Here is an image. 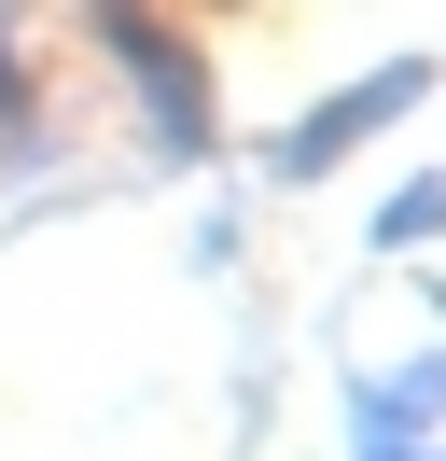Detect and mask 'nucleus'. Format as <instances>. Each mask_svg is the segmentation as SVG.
Wrapping results in <instances>:
<instances>
[{
    "mask_svg": "<svg viewBox=\"0 0 446 461\" xmlns=\"http://www.w3.org/2000/svg\"><path fill=\"white\" fill-rule=\"evenodd\" d=\"M98 42L126 70L139 126H154V168H210V70H195V42L167 14H139V0H98Z\"/></svg>",
    "mask_w": 446,
    "mask_h": 461,
    "instance_id": "1",
    "label": "nucleus"
},
{
    "mask_svg": "<svg viewBox=\"0 0 446 461\" xmlns=\"http://www.w3.org/2000/svg\"><path fill=\"white\" fill-rule=\"evenodd\" d=\"M418 98H433V57H390V70H362V85H334L321 113H293L265 168H279V182H334V168H349L362 140H377V126H405Z\"/></svg>",
    "mask_w": 446,
    "mask_h": 461,
    "instance_id": "2",
    "label": "nucleus"
},
{
    "mask_svg": "<svg viewBox=\"0 0 446 461\" xmlns=\"http://www.w3.org/2000/svg\"><path fill=\"white\" fill-rule=\"evenodd\" d=\"M433 420H446V349H418V364H390V377L349 392V461H418Z\"/></svg>",
    "mask_w": 446,
    "mask_h": 461,
    "instance_id": "3",
    "label": "nucleus"
},
{
    "mask_svg": "<svg viewBox=\"0 0 446 461\" xmlns=\"http://www.w3.org/2000/svg\"><path fill=\"white\" fill-rule=\"evenodd\" d=\"M433 238H446V182H405L377 210V252H433Z\"/></svg>",
    "mask_w": 446,
    "mask_h": 461,
    "instance_id": "4",
    "label": "nucleus"
}]
</instances>
